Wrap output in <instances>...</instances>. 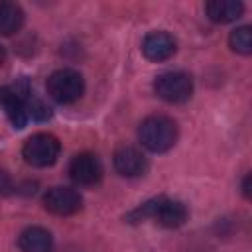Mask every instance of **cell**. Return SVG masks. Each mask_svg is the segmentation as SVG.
Returning a JSON list of instances; mask_svg holds the SVG:
<instances>
[{"instance_id": "obj_2", "label": "cell", "mask_w": 252, "mask_h": 252, "mask_svg": "<svg viewBox=\"0 0 252 252\" xmlns=\"http://www.w3.org/2000/svg\"><path fill=\"white\" fill-rule=\"evenodd\" d=\"M130 219H134V220L152 219L165 228H177L187 220V207L175 199L156 197V199L144 203L140 209H136L130 215Z\"/></svg>"}, {"instance_id": "obj_5", "label": "cell", "mask_w": 252, "mask_h": 252, "mask_svg": "<svg viewBox=\"0 0 252 252\" xmlns=\"http://www.w3.org/2000/svg\"><path fill=\"white\" fill-rule=\"evenodd\" d=\"M59 140L47 132H37L30 136L22 148L24 159L33 167H47L59 158Z\"/></svg>"}, {"instance_id": "obj_16", "label": "cell", "mask_w": 252, "mask_h": 252, "mask_svg": "<svg viewBox=\"0 0 252 252\" xmlns=\"http://www.w3.org/2000/svg\"><path fill=\"white\" fill-rule=\"evenodd\" d=\"M242 193L246 195V197H250V173L244 177V181H242Z\"/></svg>"}, {"instance_id": "obj_6", "label": "cell", "mask_w": 252, "mask_h": 252, "mask_svg": "<svg viewBox=\"0 0 252 252\" xmlns=\"http://www.w3.org/2000/svg\"><path fill=\"white\" fill-rule=\"evenodd\" d=\"M0 106L4 108L10 124L14 128H24L30 120L26 96H24V81L18 85H4L0 87Z\"/></svg>"}, {"instance_id": "obj_10", "label": "cell", "mask_w": 252, "mask_h": 252, "mask_svg": "<svg viewBox=\"0 0 252 252\" xmlns=\"http://www.w3.org/2000/svg\"><path fill=\"white\" fill-rule=\"evenodd\" d=\"M177 49V43L167 32H150L142 41V51L150 61H165Z\"/></svg>"}, {"instance_id": "obj_13", "label": "cell", "mask_w": 252, "mask_h": 252, "mask_svg": "<svg viewBox=\"0 0 252 252\" xmlns=\"http://www.w3.org/2000/svg\"><path fill=\"white\" fill-rule=\"evenodd\" d=\"M24 10L14 2H0V35H12L24 26Z\"/></svg>"}, {"instance_id": "obj_8", "label": "cell", "mask_w": 252, "mask_h": 252, "mask_svg": "<svg viewBox=\"0 0 252 252\" xmlns=\"http://www.w3.org/2000/svg\"><path fill=\"white\" fill-rule=\"evenodd\" d=\"M69 175L79 185H94L102 177V163L94 154H77L69 163Z\"/></svg>"}, {"instance_id": "obj_3", "label": "cell", "mask_w": 252, "mask_h": 252, "mask_svg": "<svg viewBox=\"0 0 252 252\" xmlns=\"http://www.w3.org/2000/svg\"><path fill=\"white\" fill-rule=\"evenodd\" d=\"M45 87H47V94L61 104H71L79 100L85 93L83 75L75 69H59L51 73Z\"/></svg>"}, {"instance_id": "obj_17", "label": "cell", "mask_w": 252, "mask_h": 252, "mask_svg": "<svg viewBox=\"0 0 252 252\" xmlns=\"http://www.w3.org/2000/svg\"><path fill=\"white\" fill-rule=\"evenodd\" d=\"M4 59H6V49H4L2 45H0V65L4 63Z\"/></svg>"}, {"instance_id": "obj_1", "label": "cell", "mask_w": 252, "mask_h": 252, "mask_svg": "<svg viewBox=\"0 0 252 252\" xmlns=\"http://www.w3.org/2000/svg\"><path fill=\"white\" fill-rule=\"evenodd\" d=\"M138 138L144 148L150 152L161 154L175 146L177 142V124L163 114H154L142 120L138 128Z\"/></svg>"}, {"instance_id": "obj_14", "label": "cell", "mask_w": 252, "mask_h": 252, "mask_svg": "<svg viewBox=\"0 0 252 252\" xmlns=\"http://www.w3.org/2000/svg\"><path fill=\"white\" fill-rule=\"evenodd\" d=\"M228 45L232 51L240 55H250L252 53V30L250 26H240L230 32L228 35Z\"/></svg>"}, {"instance_id": "obj_4", "label": "cell", "mask_w": 252, "mask_h": 252, "mask_svg": "<svg viewBox=\"0 0 252 252\" xmlns=\"http://www.w3.org/2000/svg\"><path fill=\"white\" fill-rule=\"evenodd\" d=\"M154 91L165 102H185L193 94V79L185 71H167L156 77Z\"/></svg>"}, {"instance_id": "obj_15", "label": "cell", "mask_w": 252, "mask_h": 252, "mask_svg": "<svg viewBox=\"0 0 252 252\" xmlns=\"http://www.w3.org/2000/svg\"><path fill=\"white\" fill-rule=\"evenodd\" d=\"M8 189H10V177L4 171H0V195L8 193Z\"/></svg>"}, {"instance_id": "obj_9", "label": "cell", "mask_w": 252, "mask_h": 252, "mask_svg": "<svg viewBox=\"0 0 252 252\" xmlns=\"http://www.w3.org/2000/svg\"><path fill=\"white\" fill-rule=\"evenodd\" d=\"M114 169L124 177H138L148 169L146 156L134 146H120L112 158Z\"/></svg>"}, {"instance_id": "obj_12", "label": "cell", "mask_w": 252, "mask_h": 252, "mask_svg": "<svg viewBox=\"0 0 252 252\" xmlns=\"http://www.w3.org/2000/svg\"><path fill=\"white\" fill-rule=\"evenodd\" d=\"M205 10L209 20H213L215 24H228L242 16L244 4L238 0H211L207 2Z\"/></svg>"}, {"instance_id": "obj_11", "label": "cell", "mask_w": 252, "mask_h": 252, "mask_svg": "<svg viewBox=\"0 0 252 252\" xmlns=\"http://www.w3.org/2000/svg\"><path fill=\"white\" fill-rule=\"evenodd\" d=\"M18 246L22 252H51L53 236L43 226H28L26 230H22Z\"/></svg>"}, {"instance_id": "obj_7", "label": "cell", "mask_w": 252, "mask_h": 252, "mask_svg": "<svg viewBox=\"0 0 252 252\" xmlns=\"http://www.w3.org/2000/svg\"><path fill=\"white\" fill-rule=\"evenodd\" d=\"M43 207H45V211H49L57 217H69V215H75L81 211L83 199H81L79 191H75L71 187H51L43 195Z\"/></svg>"}]
</instances>
